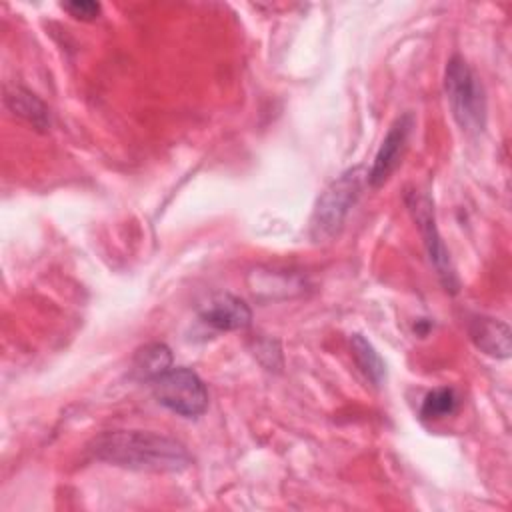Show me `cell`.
<instances>
[{
  "label": "cell",
  "mask_w": 512,
  "mask_h": 512,
  "mask_svg": "<svg viewBox=\"0 0 512 512\" xmlns=\"http://www.w3.org/2000/svg\"><path fill=\"white\" fill-rule=\"evenodd\" d=\"M460 396L454 388L442 386L432 392H428L420 406V416L424 420H442L446 416H452L458 410Z\"/></svg>",
  "instance_id": "cell-12"
},
{
  "label": "cell",
  "mask_w": 512,
  "mask_h": 512,
  "mask_svg": "<svg viewBox=\"0 0 512 512\" xmlns=\"http://www.w3.org/2000/svg\"><path fill=\"white\" fill-rule=\"evenodd\" d=\"M412 126H414V116L410 112H404L388 128V132L374 156L372 168L366 174V180L372 188L382 186L392 176L396 166L400 164V158L406 150V142H408Z\"/></svg>",
  "instance_id": "cell-6"
},
{
  "label": "cell",
  "mask_w": 512,
  "mask_h": 512,
  "mask_svg": "<svg viewBox=\"0 0 512 512\" xmlns=\"http://www.w3.org/2000/svg\"><path fill=\"white\" fill-rule=\"evenodd\" d=\"M468 334L478 350L492 358H508L510 356V328L496 318L476 316L468 324Z\"/></svg>",
  "instance_id": "cell-8"
},
{
  "label": "cell",
  "mask_w": 512,
  "mask_h": 512,
  "mask_svg": "<svg viewBox=\"0 0 512 512\" xmlns=\"http://www.w3.org/2000/svg\"><path fill=\"white\" fill-rule=\"evenodd\" d=\"M406 204L412 212V218L422 234V240H424V246H426V252H428V258L442 282V286L450 292H456L458 290V278H456V272H454V266L450 262V256H448V250L438 234V228H436V218H434V204L430 200V196H426L424 192H408L406 194Z\"/></svg>",
  "instance_id": "cell-5"
},
{
  "label": "cell",
  "mask_w": 512,
  "mask_h": 512,
  "mask_svg": "<svg viewBox=\"0 0 512 512\" xmlns=\"http://www.w3.org/2000/svg\"><path fill=\"white\" fill-rule=\"evenodd\" d=\"M198 316L210 328L224 330V332L244 330L246 326H250V320H252V312H250L248 304L242 298L228 294V292L210 296L200 306Z\"/></svg>",
  "instance_id": "cell-7"
},
{
  "label": "cell",
  "mask_w": 512,
  "mask_h": 512,
  "mask_svg": "<svg viewBox=\"0 0 512 512\" xmlns=\"http://www.w3.org/2000/svg\"><path fill=\"white\" fill-rule=\"evenodd\" d=\"M362 168H352L338 176L318 198L310 218V236L316 242L328 240L340 232L350 208L362 192Z\"/></svg>",
  "instance_id": "cell-3"
},
{
  "label": "cell",
  "mask_w": 512,
  "mask_h": 512,
  "mask_svg": "<svg viewBox=\"0 0 512 512\" xmlns=\"http://www.w3.org/2000/svg\"><path fill=\"white\" fill-rule=\"evenodd\" d=\"M90 452L102 462L140 472H180L192 464L182 442L146 430L104 432L92 442Z\"/></svg>",
  "instance_id": "cell-1"
},
{
  "label": "cell",
  "mask_w": 512,
  "mask_h": 512,
  "mask_svg": "<svg viewBox=\"0 0 512 512\" xmlns=\"http://www.w3.org/2000/svg\"><path fill=\"white\" fill-rule=\"evenodd\" d=\"M444 90L454 120L466 134H480L486 126V96L470 64L454 54L444 70Z\"/></svg>",
  "instance_id": "cell-2"
},
{
  "label": "cell",
  "mask_w": 512,
  "mask_h": 512,
  "mask_svg": "<svg viewBox=\"0 0 512 512\" xmlns=\"http://www.w3.org/2000/svg\"><path fill=\"white\" fill-rule=\"evenodd\" d=\"M4 104H6V108L12 114L24 118L34 128L48 130V126H50V112H48L46 104L36 94L28 92L24 88H10V90H6Z\"/></svg>",
  "instance_id": "cell-9"
},
{
  "label": "cell",
  "mask_w": 512,
  "mask_h": 512,
  "mask_svg": "<svg viewBox=\"0 0 512 512\" xmlns=\"http://www.w3.org/2000/svg\"><path fill=\"white\" fill-rule=\"evenodd\" d=\"M350 350L356 366L366 376V380H370L374 386H380L386 378V366L380 354L374 350V346L362 334H352Z\"/></svg>",
  "instance_id": "cell-11"
},
{
  "label": "cell",
  "mask_w": 512,
  "mask_h": 512,
  "mask_svg": "<svg viewBox=\"0 0 512 512\" xmlns=\"http://www.w3.org/2000/svg\"><path fill=\"white\" fill-rule=\"evenodd\" d=\"M168 368H172V352L162 342H152L142 346L132 360V374L138 380L152 382L160 374H164Z\"/></svg>",
  "instance_id": "cell-10"
},
{
  "label": "cell",
  "mask_w": 512,
  "mask_h": 512,
  "mask_svg": "<svg viewBox=\"0 0 512 512\" xmlns=\"http://www.w3.org/2000/svg\"><path fill=\"white\" fill-rule=\"evenodd\" d=\"M150 388L158 404L178 416L196 418L208 408V390L202 378L190 368L172 366L164 374L154 378L150 382Z\"/></svg>",
  "instance_id": "cell-4"
},
{
  "label": "cell",
  "mask_w": 512,
  "mask_h": 512,
  "mask_svg": "<svg viewBox=\"0 0 512 512\" xmlns=\"http://www.w3.org/2000/svg\"><path fill=\"white\" fill-rule=\"evenodd\" d=\"M62 8H64L70 16L78 18V20H94V18H98V14H100V10H102V6H100L98 2H92V0H72V2H64Z\"/></svg>",
  "instance_id": "cell-13"
}]
</instances>
